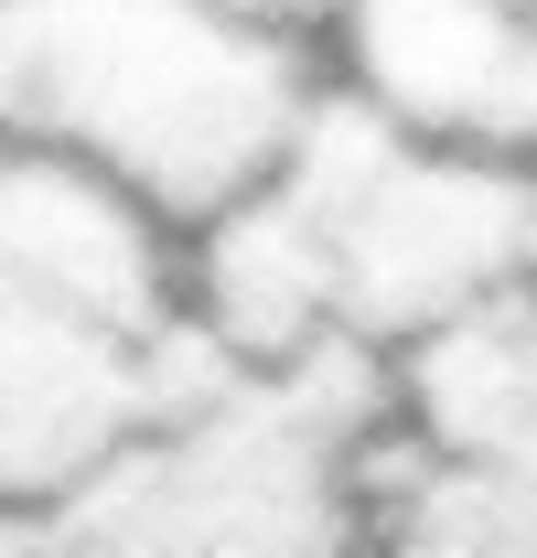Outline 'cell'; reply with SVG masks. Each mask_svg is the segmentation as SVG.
Segmentation results:
<instances>
[{"label":"cell","mask_w":537,"mask_h":558,"mask_svg":"<svg viewBox=\"0 0 537 558\" xmlns=\"http://www.w3.org/2000/svg\"><path fill=\"white\" fill-rule=\"evenodd\" d=\"M323 108L312 33L259 11H0V140L86 161L151 226H215L279 183Z\"/></svg>","instance_id":"obj_1"},{"label":"cell","mask_w":537,"mask_h":558,"mask_svg":"<svg viewBox=\"0 0 537 558\" xmlns=\"http://www.w3.org/2000/svg\"><path fill=\"white\" fill-rule=\"evenodd\" d=\"M398 376L377 354H312L237 376L215 409L130 440L55 515H0V558H355Z\"/></svg>","instance_id":"obj_2"},{"label":"cell","mask_w":537,"mask_h":558,"mask_svg":"<svg viewBox=\"0 0 537 558\" xmlns=\"http://www.w3.org/2000/svg\"><path fill=\"white\" fill-rule=\"evenodd\" d=\"M279 183L312 205L323 247H334L344 344L377 354L387 376L419 344L463 333L473 312L527 290V172L419 150L344 86H323V108L301 119Z\"/></svg>","instance_id":"obj_3"},{"label":"cell","mask_w":537,"mask_h":558,"mask_svg":"<svg viewBox=\"0 0 537 558\" xmlns=\"http://www.w3.org/2000/svg\"><path fill=\"white\" fill-rule=\"evenodd\" d=\"M344 97L377 108L419 150L463 161H537V11H452V0H398L355 11L334 33Z\"/></svg>","instance_id":"obj_4"},{"label":"cell","mask_w":537,"mask_h":558,"mask_svg":"<svg viewBox=\"0 0 537 558\" xmlns=\"http://www.w3.org/2000/svg\"><path fill=\"white\" fill-rule=\"evenodd\" d=\"M398 440L537 494V279L398 365Z\"/></svg>","instance_id":"obj_5"},{"label":"cell","mask_w":537,"mask_h":558,"mask_svg":"<svg viewBox=\"0 0 537 558\" xmlns=\"http://www.w3.org/2000/svg\"><path fill=\"white\" fill-rule=\"evenodd\" d=\"M527 279H537V161H527Z\"/></svg>","instance_id":"obj_6"}]
</instances>
